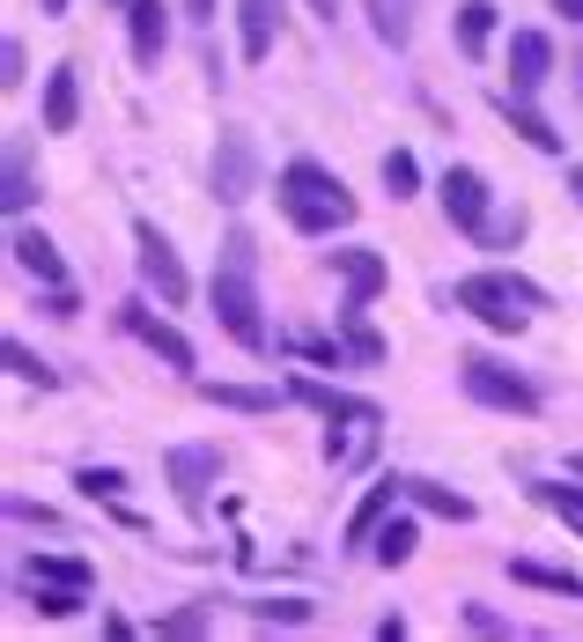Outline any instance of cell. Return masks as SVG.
<instances>
[{"mask_svg":"<svg viewBox=\"0 0 583 642\" xmlns=\"http://www.w3.org/2000/svg\"><path fill=\"white\" fill-rule=\"evenodd\" d=\"M207 303H215V325L244 347V355H273L267 303H259V237H251L244 222L222 237V259H215V289H207Z\"/></svg>","mask_w":583,"mask_h":642,"instance_id":"cell-1","label":"cell"},{"mask_svg":"<svg viewBox=\"0 0 583 642\" xmlns=\"http://www.w3.org/2000/svg\"><path fill=\"white\" fill-rule=\"evenodd\" d=\"M281 215H289V229H303V237H333V229H347L363 207H355V193H347L341 177L325 171V163H311V155H295L289 171H281Z\"/></svg>","mask_w":583,"mask_h":642,"instance_id":"cell-2","label":"cell"},{"mask_svg":"<svg viewBox=\"0 0 583 642\" xmlns=\"http://www.w3.org/2000/svg\"><path fill=\"white\" fill-rule=\"evenodd\" d=\"M443 303L473 311L487 333H525V325H532V311H547V289H532L525 273H465V281H451V289H443Z\"/></svg>","mask_w":583,"mask_h":642,"instance_id":"cell-3","label":"cell"},{"mask_svg":"<svg viewBox=\"0 0 583 642\" xmlns=\"http://www.w3.org/2000/svg\"><path fill=\"white\" fill-rule=\"evenodd\" d=\"M458 384H465L473 406H495V414H539V384H532V377L503 370V362H487V355H465Z\"/></svg>","mask_w":583,"mask_h":642,"instance_id":"cell-4","label":"cell"},{"mask_svg":"<svg viewBox=\"0 0 583 642\" xmlns=\"http://www.w3.org/2000/svg\"><path fill=\"white\" fill-rule=\"evenodd\" d=\"M133 266H141V281L155 289V303H163V311H185V303H193V281H185L171 237H163L155 222H133Z\"/></svg>","mask_w":583,"mask_h":642,"instance_id":"cell-5","label":"cell"},{"mask_svg":"<svg viewBox=\"0 0 583 642\" xmlns=\"http://www.w3.org/2000/svg\"><path fill=\"white\" fill-rule=\"evenodd\" d=\"M207 185H215L222 207H244V199L259 193V149H251V133H215V163H207Z\"/></svg>","mask_w":583,"mask_h":642,"instance_id":"cell-6","label":"cell"},{"mask_svg":"<svg viewBox=\"0 0 583 642\" xmlns=\"http://www.w3.org/2000/svg\"><path fill=\"white\" fill-rule=\"evenodd\" d=\"M436 199H443V215H451V229H465V237H481L487 207H495V193H487V177L473 171V163H443Z\"/></svg>","mask_w":583,"mask_h":642,"instance_id":"cell-7","label":"cell"},{"mask_svg":"<svg viewBox=\"0 0 583 642\" xmlns=\"http://www.w3.org/2000/svg\"><path fill=\"white\" fill-rule=\"evenodd\" d=\"M289 399L295 406H311V414H325V421H355V428H377V399H363V392H341V384H325V377H311V370H295L289 377Z\"/></svg>","mask_w":583,"mask_h":642,"instance_id":"cell-8","label":"cell"},{"mask_svg":"<svg viewBox=\"0 0 583 642\" xmlns=\"http://www.w3.org/2000/svg\"><path fill=\"white\" fill-rule=\"evenodd\" d=\"M119 325L148 347V355H163L171 370H193V362H199V355H193V340H185V333H177L171 318H155L148 303H119Z\"/></svg>","mask_w":583,"mask_h":642,"instance_id":"cell-9","label":"cell"},{"mask_svg":"<svg viewBox=\"0 0 583 642\" xmlns=\"http://www.w3.org/2000/svg\"><path fill=\"white\" fill-rule=\"evenodd\" d=\"M554 81V37L547 30H510V89L539 97Z\"/></svg>","mask_w":583,"mask_h":642,"instance_id":"cell-10","label":"cell"},{"mask_svg":"<svg viewBox=\"0 0 583 642\" xmlns=\"http://www.w3.org/2000/svg\"><path fill=\"white\" fill-rule=\"evenodd\" d=\"M163 466H171V488H177V502H185V510L199 518V510H207V488H215V466H222V458H215L207 444H177L171 458H163Z\"/></svg>","mask_w":583,"mask_h":642,"instance_id":"cell-11","label":"cell"},{"mask_svg":"<svg viewBox=\"0 0 583 642\" xmlns=\"http://www.w3.org/2000/svg\"><path fill=\"white\" fill-rule=\"evenodd\" d=\"M325 259H333V273L347 281V296H341V303H377V296H385L391 266H385V259H377L369 244H341V251H325Z\"/></svg>","mask_w":583,"mask_h":642,"instance_id":"cell-12","label":"cell"},{"mask_svg":"<svg viewBox=\"0 0 583 642\" xmlns=\"http://www.w3.org/2000/svg\"><path fill=\"white\" fill-rule=\"evenodd\" d=\"M126 37H133V67L155 75V59L171 45V8H163V0H133V8H126Z\"/></svg>","mask_w":583,"mask_h":642,"instance_id":"cell-13","label":"cell"},{"mask_svg":"<svg viewBox=\"0 0 583 642\" xmlns=\"http://www.w3.org/2000/svg\"><path fill=\"white\" fill-rule=\"evenodd\" d=\"M495 119L510 126L517 141H532L539 155H561V133H554V126H547V119L532 111V97H525V89H495Z\"/></svg>","mask_w":583,"mask_h":642,"instance_id":"cell-14","label":"cell"},{"mask_svg":"<svg viewBox=\"0 0 583 642\" xmlns=\"http://www.w3.org/2000/svg\"><path fill=\"white\" fill-rule=\"evenodd\" d=\"M8 251H15V266H23L37 289H60V281H67V259H60V244H52L45 229H15Z\"/></svg>","mask_w":583,"mask_h":642,"instance_id":"cell-15","label":"cell"},{"mask_svg":"<svg viewBox=\"0 0 583 642\" xmlns=\"http://www.w3.org/2000/svg\"><path fill=\"white\" fill-rule=\"evenodd\" d=\"M399 494H407V480H399V472H385V480H369V494L355 502V518H347V554L377 540V524L391 518V502H399Z\"/></svg>","mask_w":583,"mask_h":642,"instance_id":"cell-16","label":"cell"},{"mask_svg":"<svg viewBox=\"0 0 583 642\" xmlns=\"http://www.w3.org/2000/svg\"><path fill=\"white\" fill-rule=\"evenodd\" d=\"M273 37H281V0H237V45L251 67L273 52Z\"/></svg>","mask_w":583,"mask_h":642,"instance_id":"cell-17","label":"cell"},{"mask_svg":"<svg viewBox=\"0 0 583 642\" xmlns=\"http://www.w3.org/2000/svg\"><path fill=\"white\" fill-rule=\"evenodd\" d=\"M30 199H37V177H30V141H23V133H8V171H0V207H8V215H30Z\"/></svg>","mask_w":583,"mask_h":642,"instance_id":"cell-18","label":"cell"},{"mask_svg":"<svg viewBox=\"0 0 583 642\" xmlns=\"http://www.w3.org/2000/svg\"><path fill=\"white\" fill-rule=\"evenodd\" d=\"M199 399H207V406H229V414H273L289 392H273V384H215V377H199Z\"/></svg>","mask_w":583,"mask_h":642,"instance_id":"cell-19","label":"cell"},{"mask_svg":"<svg viewBox=\"0 0 583 642\" xmlns=\"http://www.w3.org/2000/svg\"><path fill=\"white\" fill-rule=\"evenodd\" d=\"M74 119H82V75L52 67L45 75V133H74Z\"/></svg>","mask_w":583,"mask_h":642,"instance_id":"cell-20","label":"cell"},{"mask_svg":"<svg viewBox=\"0 0 583 642\" xmlns=\"http://www.w3.org/2000/svg\"><path fill=\"white\" fill-rule=\"evenodd\" d=\"M341 340H347V355H355L363 370L385 362V333L369 325V303H341Z\"/></svg>","mask_w":583,"mask_h":642,"instance_id":"cell-21","label":"cell"},{"mask_svg":"<svg viewBox=\"0 0 583 642\" xmlns=\"http://www.w3.org/2000/svg\"><path fill=\"white\" fill-rule=\"evenodd\" d=\"M487 45H495V0H465L458 8V52L465 59H487Z\"/></svg>","mask_w":583,"mask_h":642,"instance_id":"cell-22","label":"cell"},{"mask_svg":"<svg viewBox=\"0 0 583 642\" xmlns=\"http://www.w3.org/2000/svg\"><path fill=\"white\" fill-rule=\"evenodd\" d=\"M510 584H532V591H554V598H583V576L576 568H547V562H510Z\"/></svg>","mask_w":583,"mask_h":642,"instance_id":"cell-23","label":"cell"},{"mask_svg":"<svg viewBox=\"0 0 583 642\" xmlns=\"http://www.w3.org/2000/svg\"><path fill=\"white\" fill-rule=\"evenodd\" d=\"M30 606L45 620H74L89 606V591H82V584H52V576H30Z\"/></svg>","mask_w":583,"mask_h":642,"instance_id":"cell-24","label":"cell"},{"mask_svg":"<svg viewBox=\"0 0 583 642\" xmlns=\"http://www.w3.org/2000/svg\"><path fill=\"white\" fill-rule=\"evenodd\" d=\"M413 546H421L413 518H385V524H377V540H369V554H377L385 568H407V562H413Z\"/></svg>","mask_w":583,"mask_h":642,"instance_id":"cell-25","label":"cell"},{"mask_svg":"<svg viewBox=\"0 0 583 642\" xmlns=\"http://www.w3.org/2000/svg\"><path fill=\"white\" fill-rule=\"evenodd\" d=\"M244 613L259 620V628H311L317 606H311V598H251Z\"/></svg>","mask_w":583,"mask_h":642,"instance_id":"cell-26","label":"cell"},{"mask_svg":"<svg viewBox=\"0 0 583 642\" xmlns=\"http://www.w3.org/2000/svg\"><path fill=\"white\" fill-rule=\"evenodd\" d=\"M407 494L421 502V510L451 518V524H473V502H465V494H451V488H436V480H407Z\"/></svg>","mask_w":583,"mask_h":642,"instance_id":"cell-27","label":"cell"},{"mask_svg":"<svg viewBox=\"0 0 583 642\" xmlns=\"http://www.w3.org/2000/svg\"><path fill=\"white\" fill-rule=\"evenodd\" d=\"M30 576H52V584H97V568L82 562V554H30Z\"/></svg>","mask_w":583,"mask_h":642,"instance_id":"cell-28","label":"cell"},{"mask_svg":"<svg viewBox=\"0 0 583 642\" xmlns=\"http://www.w3.org/2000/svg\"><path fill=\"white\" fill-rule=\"evenodd\" d=\"M377 171H385V193L391 199H413V193H421V163H413V149H385V163H377Z\"/></svg>","mask_w":583,"mask_h":642,"instance_id":"cell-29","label":"cell"},{"mask_svg":"<svg viewBox=\"0 0 583 642\" xmlns=\"http://www.w3.org/2000/svg\"><path fill=\"white\" fill-rule=\"evenodd\" d=\"M74 488L89 494V502H119V494L133 488V480H126L119 466H74Z\"/></svg>","mask_w":583,"mask_h":642,"instance_id":"cell-30","label":"cell"},{"mask_svg":"<svg viewBox=\"0 0 583 642\" xmlns=\"http://www.w3.org/2000/svg\"><path fill=\"white\" fill-rule=\"evenodd\" d=\"M369 15H377V37H385L391 52H407V37H413V15H407V0H369Z\"/></svg>","mask_w":583,"mask_h":642,"instance_id":"cell-31","label":"cell"},{"mask_svg":"<svg viewBox=\"0 0 583 642\" xmlns=\"http://www.w3.org/2000/svg\"><path fill=\"white\" fill-rule=\"evenodd\" d=\"M0 355H8V370L23 377V384H37V392H52V384H60V370H52L45 355H30L23 340H8V347H0Z\"/></svg>","mask_w":583,"mask_h":642,"instance_id":"cell-32","label":"cell"},{"mask_svg":"<svg viewBox=\"0 0 583 642\" xmlns=\"http://www.w3.org/2000/svg\"><path fill=\"white\" fill-rule=\"evenodd\" d=\"M289 355H303V362H317V370H341V362H347V340H325V333H295Z\"/></svg>","mask_w":583,"mask_h":642,"instance_id":"cell-33","label":"cell"},{"mask_svg":"<svg viewBox=\"0 0 583 642\" xmlns=\"http://www.w3.org/2000/svg\"><path fill=\"white\" fill-rule=\"evenodd\" d=\"M539 502H547V510H561V518H569V524H583V488H554V480H539Z\"/></svg>","mask_w":583,"mask_h":642,"instance_id":"cell-34","label":"cell"},{"mask_svg":"<svg viewBox=\"0 0 583 642\" xmlns=\"http://www.w3.org/2000/svg\"><path fill=\"white\" fill-rule=\"evenodd\" d=\"M30 81V52H23V37H8L0 45V89H23Z\"/></svg>","mask_w":583,"mask_h":642,"instance_id":"cell-35","label":"cell"},{"mask_svg":"<svg viewBox=\"0 0 583 642\" xmlns=\"http://www.w3.org/2000/svg\"><path fill=\"white\" fill-rule=\"evenodd\" d=\"M37 311H45V318H82V296H74V281H60V289H37Z\"/></svg>","mask_w":583,"mask_h":642,"instance_id":"cell-36","label":"cell"},{"mask_svg":"<svg viewBox=\"0 0 583 642\" xmlns=\"http://www.w3.org/2000/svg\"><path fill=\"white\" fill-rule=\"evenodd\" d=\"M517 237H525V207H510V222H487V229H481V244H487V251H510Z\"/></svg>","mask_w":583,"mask_h":642,"instance_id":"cell-37","label":"cell"},{"mask_svg":"<svg viewBox=\"0 0 583 642\" xmlns=\"http://www.w3.org/2000/svg\"><path fill=\"white\" fill-rule=\"evenodd\" d=\"M199 628H207V606H185V613L155 620V635H199Z\"/></svg>","mask_w":583,"mask_h":642,"instance_id":"cell-38","label":"cell"},{"mask_svg":"<svg viewBox=\"0 0 583 642\" xmlns=\"http://www.w3.org/2000/svg\"><path fill=\"white\" fill-rule=\"evenodd\" d=\"M465 628H473V635H510V620L487 613V606H465Z\"/></svg>","mask_w":583,"mask_h":642,"instance_id":"cell-39","label":"cell"},{"mask_svg":"<svg viewBox=\"0 0 583 642\" xmlns=\"http://www.w3.org/2000/svg\"><path fill=\"white\" fill-rule=\"evenodd\" d=\"M8 518H23V524H60L45 502H23V494H8Z\"/></svg>","mask_w":583,"mask_h":642,"instance_id":"cell-40","label":"cell"},{"mask_svg":"<svg viewBox=\"0 0 583 642\" xmlns=\"http://www.w3.org/2000/svg\"><path fill=\"white\" fill-rule=\"evenodd\" d=\"M185 15H193V23H215V0H185Z\"/></svg>","mask_w":583,"mask_h":642,"instance_id":"cell-41","label":"cell"},{"mask_svg":"<svg viewBox=\"0 0 583 642\" xmlns=\"http://www.w3.org/2000/svg\"><path fill=\"white\" fill-rule=\"evenodd\" d=\"M569 199L583 207V163H569Z\"/></svg>","mask_w":583,"mask_h":642,"instance_id":"cell-42","label":"cell"},{"mask_svg":"<svg viewBox=\"0 0 583 642\" xmlns=\"http://www.w3.org/2000/svg\"><path fill=\"white\" fill-rule=\"evenodd\" d=\"M554 15H569V23H583V0H554Z\"/></svg>","mask_w":583,"mask_h":642,"instance_id":"cell-43","label":"cell"},{"mask_svg":"<svg viewBox=\"0 0 583 642\" xmlns=\"http://www.w3.org/2000/svg\"><path fill=\"white\" fill-rule=\"evenodd\" d=\"M37 15H52V23H60V15H67V0H37Z\"/></svg>","mask_w":583,"mask_h":642,"instance_id":"cell-44","label":"cell"},{"mask_svg":"<svg viewBox=\"0 0 583 642\" xmlns=\"http://www.w3.org/2000/svg\"><path fill=\"white\" fill-rule=\"evenodd\" d=\"M311 15H325V23H333V15H341V0H311Z\"/></svg>","mask_w":583,"mask_h":642,"instance_id":"cell-45","label":"cell"},{"mask_svg":"<svg viewBox=\"0 0 583 642\" xmlns=\"http://www.w3.org/2000/svg\"><path fill=\"white\" fill-rule=\"evenodd\" d=\"M569 472H576V480H583V450H569Z\"/></svg>","mask_w":583,"mask_h":642,"instance_id":"cell-46","label":"cell"},{"mask_svg":"<svg viewBox=\"0 0 583 642\" xmlns=\"http://www.w3.org/2000/svg\"><path fill=\"white\" fill-rule=\"evenodd\" d=\"M111 8H133V0H111Z\"/></svg>","mask_w":583,"mask_h":642,"instance_id":"cell-47","label":"cell"}]
</instances>
